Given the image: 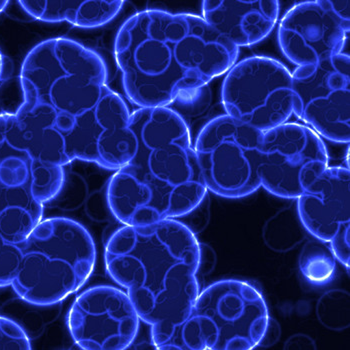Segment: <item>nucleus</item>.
<instances>
[{
	"instance_id": "obj_14",
	"label": "nucleus",
	"mask_w": 350,
	"mask_h": 350,
	"mask_svg": "<svg viewBox=\"0 0 350 350\" xmlns=\"http://www.w3.org/2000/svg\"><path fill=\"white\" fill-rule=\"evenodd\" d=\"M64 180V167L41 163L15 114H0V185L27 187L44 204L60 193Z\"/></svg>"
},
{
	"instance_id": "obj_24",
	"label": "nucleus",
	"mask_w": 350,
	"mask_h": 350,
	"mask_svg": "<svg viewBox=\"0 0 350 350\" xmlns=\"http://www.w3.org/2000/svg\"><path fill=\"white\" fill-rule=\"evenodd\" d=\"M200 267H198V272H202V274H209L213 269H215L216 265V254L215 250L207 245V244L200 243Z\"/></svg>"
},
{
	"instance_id": "obj_26",
	"label": "nucleus",
	"mask_w": 350,
	"mask_h": 350,
	"mask_svg": "<svg viewBox=\"0 0 350 350\" xmlns=\"http://www.w3.org/2000/svg\"><path fill=\"white\" fill-rule=\"evenodd\" d=\"M2 71H3V56L0 51V79H1Z\"/></svg>"
},
{
	"instance_id": "obj_6",
	"label": "nucleus",
	"mask_w": 350,
	"mask_h": 350,
	"mask_svg": "<svg viewBox=\"0 0 350 350\" xmlns=\"http://www.w3.org/2000/svg\"><path fill=\"white\" fill-rule=\"evenodd\" d=\"M262 133L228 114L202 127L193 149L207 191L239 200L260 189L257 168Z\"/></svg>"
},
{
	"instance_id": "obj_18",
	"label": "nucleus",
	"mask_w": 350,
	"mask_h": 350,
	"mask_svg": "<svg viewBox=\"0 0 350 350\" xmlns=\"http://www.w3.org/2000/svg\"><path fill=\"white\" fill-rule=\"evenodd\" d=\"M308 231L295 213H282L267 222L263 229V241L269 250L280 254L291 252L304 243Z\"/></svg>"
},
{
	"instance_id": "obj_12",
	"label": "nucleus",
	"mask_w": 350,
	"mask_h": 350,
	"mask_svg": "<svg viewBox=\"0 0 350 350\" xmlns=\"http://www.w3.org/2000/svg\"><path fill=\"white\" fill-rule=\"evenodd\" d=\"M139 323L129 295L109 285L83 291L68 317L70 336L82 350H126L135 342Z\"/></svg>"
},
{
	"instance_id": "obj_16",
	"label": "nucleus",
	"mask_w": 350,
	"mask_h": 350,
	"mask_svg": "<svg viewBox=\"0 0 350 350\" xmlns=\"http://www.w3.org/2000/svg\"><path fill=\"white\" fill-rule=\"evenodd\" d=\"M32 18L47 23H66L84 29L105 27L122 12L124 1L105 0H29L18 1Z\"/></svg>"
},
{
	"instance_id": "obj_13",
	"label": "nucleus",
	"mask_w": 350,
	"mask_h": 350,
	"mask_svg": "<svg viewBox=\"0 0 350 350\" xmlns=\"http://www.w3.org/2000/svg\"><path fill=\"white\" fill-rule=\"evenodd\" d=\"M297 211L308 233L327 243L349 271V167H327L297 198Z\"/></svg>"
},
{
	"instance_id": "obj_1",
	"label": "nucleus",
	"mask_w": 350,
	"mask_h": 350,
	"mask_svg": "<svg viewBox=\"0 0 350 350\" xmlns=\"http://www.w3.org/2000/svg\"><path fill=\"white\" fill-rule=\"evenodd\" d=\"M107 79L100 54L70 38L41 41L25 56L14 114L44 165L82 161L118 170L133 159L131 112Z\"/></svg>"
},
{
	"instance_id": "obj_11",
	"label": "nucleus",
	"mask_w": 350,
	"mask_h": 350,
	"mask_svg": "<svg viewBox=\"0 0 350 350\" xmlns=\"http://www.w3.org/2000/svg\"><path fill=\"white\" fill-rule=\"evenodd\" d=\"M350 1L315 0L295 4L278 25L283 55L300 66L315 64L345 51L349 45Z\"/></svg>"
},
{
	"instance_id": "obj_15",
	"label": "nucleus",
	"mask_w": 350,
	"mask_h": 350,
	"mask_svg": "<svg viewBox=\"0 0 350 350\" xmlns=\"http://www.w3.org/2000/svg\"><path fill=\"white\" fill-rule=\"evenodd\" d=\"M202 18L231 44L250 47L265 40L280 19L275 0H205Z\"/></svg>"
},
{
	"instance_id": "obj_8",
	"label": "nucleus",
	"mask_w": 350,
	"mask_h": 350,
	"mask_svg": "<svg viewBox=\"0 0 350 350\" xmlns=\"http://www.w3.org/2000/svg\"><path fill=\"white\" fill-rule=\"evenodd\" d=\"M221 103L237 122L265 133L288 122L293 114L291 72L267 56L237 62L222 82Z\"/></svg>"
},
{
	"instance_id": "obj_22",
	"label": "nucleus",
	"mask_w": 350,
	"mask_h": 350,
	"mask_svg": "<svg viewBox=\"0 0 350 350\" xmlns=\"http://www.w3.org/2000/svg\"><path fill=\"white\" fill-rule=\"evenodd\" d=\"M283 350H317L312 337L304 334H293L285 341Z\"/></svg>"
},
{
	"instance_id": "obj_3",
	"label": "nucleus",
	"mask_w": 350,
	"mask_h": 350,
	"mask_svg": "<svg viewBox=\"0 0 350 350\" xmlns=\"http://www.w3.org/2000/svg\"><path fill=\"white\" fill-rule=\"evenodd\" d=\"M129 127L135 154L107 185L114 217L127 226H149L198 208L207 189L185 118L170 107L138 108Z\"/></svg>"
},
{
	"instance_id": "obj_17",
	"label": "nucleus",
	"mask_w": 350,
	"mask_h": 350,
	"mask_svg": "<svg viewBox=\"0 0 350 350\" xmlns=\"http://www.w3.org/2000/svg\"><path fill=\"white\" fill-rule=\"evenodd\" d=\"M298 267L308 282L323 285L334 278L336 258L327 243L319 239L304 244L298 256Z\"/></svg>"
},
{
	"instance_id": "obj_5",
	"label": "nucleus",
	"mask_w": 350,
	"mask_h": 350,
	"mask_svg": "<svg viewBox=\"0 0 350 350\" xmlns=\"http://www.w3.org/2000/svg\"><path fill=\"white\" fill-rule=\"evenodd\" d=\"M21 247L23 256L10 286L32 306H53L77 293L96 263L90 231L68 217L41 220Z\"/></svg>"
},
{
	"instance_id": "obj_19",
	"label": "nucleus",
	"mask_w": 350,
	"mask_h": 350,
	"mask_svg": "<svg viewBox=\"0 0 350 350\" xmlns=\"http://www.w3.org/2000/svg\"><path fill=\"white\" fill-rule=\"evenodd\" d=\"M317 317L324 327L342 332L350 325V295L349 291L334 288L324 293L317 300Z\"/></svg>"
},
{
	"instance_id": "obj_23",
	"label": "nucleus",
	"mask_w": 350,
	"mask_h": 350,
	"mask_svg": "<svg viewBox=\"0 0 350 350\" xmlns=\"http://www.w3.org/2000/svg\"><path fill=\"white\" fill-rule=\"evenodd\" d=\"M282 336V327L276 319L269 317V323H267V329H265V336L261 339L258 347L261 349H269L272 345L278 342Z\"/></svg>"
},
{
	"instance_id": "obj_10",
	"label": "nucleus",
	"mask_w": 350,
	"mask_h": 350,
	"mask_svg": "<svg viewBox=\"0 0 350 350\" xmlns=\"http://www.w3.org/2000/svg\"><path fill=\"white\" fill-rule=\"evenodd\" d=\"M327 167V148L310 127L286 122L262 133L257 174L272 196L297 200Z\"/></svg>"
},
{
	"instance_id": "obj_9",
	"label": "nucleus",
	"mask_w": 350,
	"mask_h": 350,
	"mask_svg": "<svg viewBox=\"0 0 350 350\" xmlns=\"http://www.w3.org/2000/svg\"><path fill=\"white\" fill-rule=\"evenodd\" d=\"M293 114L321 138L350 140V56L340 53L293 73Z\"/></svg>"
},
{
	"instance_id": "obj_7",
	"label": "nucleus",
	"mask_w": 350,
	"mask_h": 350,
	"mask_svg": "<svg viewBox=\"0 0 350 350\" xmlns=\"http://www.w3.org/2000/svg\"><path fill=\"white\" fill-rule=\"evenodd\" d=\"M192 313L206 350H254L269 319L260 291L239 280L208 285L196 298Z\"/></svg>"
},
{
	"instance_id": "obj_2",
	"label": "nucleus",
	"mask_w": 350,
	"mask_h": 350,
	"mask_svg": "<svg viewBox=\"0 0 350 350\" xmlns=\"http://www.w3.org/2000/svg\"><path fill=\"white\" fill-rule=\"evenodd\" d=\"M239 56V49L191 14L137 12L114 40L123 90L139 108L167 107L228 73Z\"/></svg>"
},
{
	"instance_id": "obj_4",
	"label": "nucleus",
	"mask_w": 350,
	"mask_h": 350,
	"mask_svg": "<svg viewBox=\"0 0 350 350\" xmlns=\"http://www.w3.org/2000/svg\"><path fill=\"white\" fill-rule=\"evenodd\" d=\"M200 257L193 231L176 219L122 226L105 250L107 273L150 326L180 323L191 314L200 295Z\"/></svg>"
},
{
	"instance_id": "obj_21",
	"label": "nucleus",
	"mask_w": 350,
	"mask_h": 350,
	"mask_svg": "<svg viewBox=\"0 0 350 350\" xmlns=\"http://www.w3.org/2000/svg\"><path fill=\"white\" fill-rule=\"evenodd\" d=\"M0 350H31L27 332L18 323L0 317Z\"/></svg>"
},
{
	"instance_id": "obj_25",
	"label": "nucleus",
	"mask_w": 350,
	"mask_h": 350,
	"mask_svg": "<svg viewBox=\"0 0 350 350\" xmlns=\"http://www.w3.org/2000/svg\"><path fill=\"white\" fill-rule=\"evenodd\" d=\"M8 4H10V1H4V0H0V14L5 10V8H8Z\"/></svg>"
},
{
	"instance_id": "obj_20",
	"label": "nucleus",
	"mask_w": 350,
	"mask_h": 350,
	"mask_svg": "<svg viewBox=\"0 0 350 350\" xmlns=\"http://www.w3.org/2000/svg\"><path fill=\"white\" fill-rule=\"evenodd\" d=\"M21 245L6 243L0 235V287L10 286L21 259Z\"/></svg>"
}]
</instances>
